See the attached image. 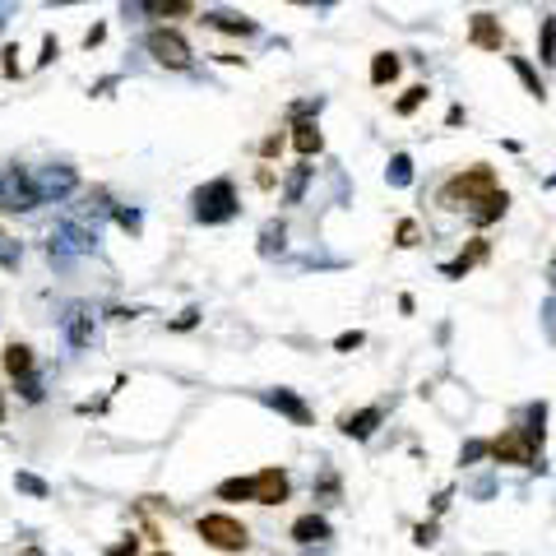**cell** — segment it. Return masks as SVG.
Returning <instances> with one entry per match:
<instances>
[{
	"label": "cell",
	"instance_id": "6da1fadb",
	"mask_svg": "<svg viewBox=\"0 0 556 556\" xmlns=\"http://www.w3.org/2000/svg\"><path fill=\"white\" fill-rule=\"evenodd\" d=\"M441 205L446 209H464V214H473V223H496L501 214H505V205H510V195L496 186V177H492V168H468V172H459L446 190H441Z\"/></svg>",
	"mask_w": 556,
	"mask_h": 556
},
{
	"label": "cell",
	"instance_id": "7a4b0ae2",
	"mask_svg": "<svg viewBox=\"0 0 556 556\" xmlns=\"http://www.w3.org/2000/svg\"><path fill=\"white\" fill-rule=\"evenodd\" d=\"M190 205H195V218H200V223H227V218H236V209H242V205H236V186L227 177L200 186L190 195Z\"/></svg>",
	"mask_w": 556,
	"mask_h": 556
},
{
	"label": "cell",
	"instance_id": "3957f363",
	"mask_svg": "<svg viewBox=\"0 0 556 556\" xmlns=\"http://www.w3.org/2000/svg\"><path fill=\"white\" fill-rule=\"evenodd\" d=\"M492 464H514V468H542L538 464V446L524 436V427H505L496 441H487Z\"/></svg>",
	"mask_w": 556,
	"mask_h": 556
},
{
	"label": "cell",
	"instance_id": "277c9868",
	"mask_svg": "<svg viewBox=\"0 0 556 556\" xmlns=\"http://www.w3.org/2000/svg\"><path fill=\"white\" fill-rule=\"evenodd\" d=\"M200 538L214 547V551H246L251 547V529L242 520H232V514H205L200 524Z\"/></svg>",
	"mask_w": 556,
	"mask_h": 556
},
{
	"label": "cell",
	"instance_id": "5b68a950",
	"mask_svg": "<svg viewBox=\"0 0 556 556\" xmlns=\"http://www.w3.org/2000/svg\"><path fill=\"white\" fill-rule=\"evenodd\" d=\"M43 205V195H37V181L28 168H10L5 177H0V209H10V214H28Z\"/></svg>",
	"mask_w": 556,
	"mask_h": 556
},
{
	"label": "cell",
	"instance_id": "8992f818",
	"mask_svg": "<svg viewBox=\"0 0 556 556\" xmlns=\"http://www.w3.org/2000/svg\"><path fill=\"white\" fill-rule=\"evenodd\" d=\"M93 242H98V236L89 232V227H79V223H56L52 227V236H47V255L56 260V264H70L74 255H89L93 251Z\"/></svg>",
	"mask_w": 556,
	"mask_h": 556
},
{
	"label": "cell",
	"instance_id": "52a82bcc",
	"mask_svg": "<svg viewBox=\"0 0 556 556\" xmlns=\"http://www.w3.org/2000/svg\"><path fill=\"white\" fill-rule=\"evenodd\" d=\"M144 52L158 61V65H168V70H186L190 65V43L177 33V28H153L144 37Z\"/></svg>",
	"mask_w": 556,
	"mask_h": 556
},
{
	"label": "cell",
	"instance_id": "ba28073f",
	"mask_svg": "<svg viewBox=\"0 0 556 556\" xmlns=\"http://www.w3.org/2000/svg\"><path fill=\"white\" fill-rule=\"evenodd\" d=\"M260 399H264V404H269L273 413H283V417H288L292 427H311V422H315V413H311V404L302 399V394H297V389H264V394H260Z\"/></svg>",
	"mask_w": 556,
	"mask_h": 556
},
{
	"label": "cell",
	"instance_id": "9c48e42d",
	"mask_svg": "<svg viewBox=\"0 0 556 556\" xmlns=\"http://www.w3.org/2000/svg\"><path fill=\"white\" fill-rule=\"evenodd\" d=\"M61 330H65V343H70V348H89V343L98 339V321H93V311H89V306H79V302L61 315Z\"/></svg>",
	"mask_w": 556,
	"mask_h": 556
},
{
	"label": "cell",
	"instance_id": "30bf717a",
	"mask_svg": "<svg viewBox=\"0 0 556 556\" xmlns=\"http://www.w3.org/2000/svg\"><path fill=\"white\" fill-rule=\"evenodd\" d=\"M292 496V478L283 468H260L255 473V505H283Z\"/></svg>",
	"mask_w": 556,
	"mask_h": 556
},
{
	"label": "cell",
	"instance_id": "8fae6325",
	"mask_svg": "<svg viewBox=\"0 0 556 556\" xmlns=\"http://www.w3.org/2000/svg\"><path fill=\"white\" fill-rule=\"evenodd\" d=\"M33 181H37V195H43V205H47V200H65V195L79 186L74 168H65V163H52L47 172H37Z\"/></svg>",
	"mask_w": 556,
	"mask_h": 556
},
{
	"label": "cell",
	"instance_id": "7c38bea8",
	"mask_svg": "<svg viewBox=\"0 0 556 556\" xmlns=\"http://www.w3.org/2000/svg\"><path fill=\"white\" fill-rule=\"evenodd\" d=\"M468 43L483 47V52H501V47H505V28H501V19H492V14H473V19H468Z\"/></svg>",
	"mask_w": 556,
	"mask_h": 556
},
{
	"label": "cell",
	"instance_id": "4fadbf2b",
	"mask_svg": "<svg viewBox=\"0 0 556 556\" xmlns=\"http://www.w3.org/2000/svg\"><path fill=\"white\" fill-rule=\"evenodd\" d=\"M195 10V0H135V14L144 19H186Z\"/></svg>",
	"mask_w": 556,
	"mask_h": 556
},
{
	"label": "cell",
	"instance_id": "5bb4252c",
	"mask_svg": "<svg viewBox=\"0 0 556 556\" xmlns=\"http://www.w3.org/2000/svg\"><path fill=\"white\" fill-rule=\"evenodd\" d=\"M380 408H362V413H348L343 422H339V431L343 436H352V441H371V436H376V427H380Z\"/></svg>",
	"mask_w": 556,
	"mask_h": 556
},
{
	"label": "cell",
	"instance_id": "9a60e30c",
	"mask_svg": "<svg viewBox=\"0 0 556 556\" xmlns=\"http://www.w3.org/2000/svg\"><path fill=\"white\" fill-rule=\"evenodd\" d=\"M292 542H302V547L330 542V520H325V514H302V520L292 524Z\"/></svg>",
	"mask_w": 556,
	"mask_h": 556
},
{
	"label": "cell",
	"instance_id": "2e32d148",
	"mask_svg": "<svg viewBox=\"0 0 556 556\" xmlns=\"http://www.w3.org/2000/svg\"><path fill=\"white\" fill-rule=\"evenodd\" d=\"M205 24H209V28H218V33H232V37H255V19H246V14L209 10V14H205Z\"/></svg>",
	"mask_w": 556,
	"mask_h": 556
},
{
	"label": "cell",
	"instance_id": "e0dca14e",
	"mask_svg": "<svg viewBox=\"0 0 556 556\" xmlns=\"http://www.w3.org/2000/svg\"><path fill=\"white\" fill-rule=\"evenodd\" d=\"M292 149H297L302 158H315V153L325 149V135H321V126H315V121H297V126H292Z\"/></svg>",
	"mask_w": 556,
	"mask_h": 556
},
{
	"label": "cell",
	"instance_id": "ac0fdd59",
	"mask_svg": "<svg viewBox=\"0 0 556 556\" xmlns=\"http://www.w3.org/2000/svg\"><path fill=\"white\" fill-rule=\"evenodd\" d=\"M33 367H37V357H33L28 343H10V348H5V371H10V380L33 376Z\"/></svg>",
	"mask_w": 556,
	"mask_h": 556
},
{
	"label": "cell",
	"instance_id": "d6986e66",
	"mask_svg": "<svg viewBox=\"0 0 556 556\" xmlns=\"http://www.w3.org/2000/svg\"><path fill=\"white\" fill-rule=\"evenodd\" d=\"M483 260H487V242H473V246H468V251L459 255V260L441 264V273H446V278H464V273H468L473 264H483Z\"/></svg>",
	"mask_w": 556,
	"mask_h": 556
},
{
	"label": "cell",
	"instance_id": "ffe728a7",
	"mask_svg": "<svg viewBox=\"0 0 556 556\" xmlns=\"http://www.w3.org/2000/svg\"><path fill=\"white\" fill-rule=\"evenodd\" d=\"M394 79H399V56H394V52H376V61H371V84L385 89V84H394Z\"/></svg>",
	"mask_w": 556,
	"mask_h": 556
},
{
	"label": "cell",
	"instance_id": "44dd1931",
	"mask_svg": "<svg viewBox=\"0 0 556 556\" xmlns=\"http://www.w3.org/2000/svg\"><path fill=\"white\" fill-rule=\"evenodd\" d=\"M214 496L218 501H255V478H227V483H218Z\"/></svg>",
	"mask_w": 556,
	"mask_h": 556
},
{
	"label": "cell",
	"instance_id": "7402d4cb",
	"mask_svg": "<svg viewBox=\"0 0 556 556\" xmlns=\"http://www.w3.org/2000/svg\"><path fill=\"white\" fill-rule=\"evenodd\" d=\"M510 70H514V74H520V79H524V89H529V98H538V102L547 98V89H542V79H538V70H533V65H529L524 56H510Z\"/></svg>",
	"mask_w": 556,
	"mask_h": 556
},
{
	"label": "cell",
	"instance_id": "603a6c76",
	"mask_svg": "<svg viewBox=\"0 0 556 556\" xmlns=\"http://www.w3.org/2000/svg\"><path fill=\"white\" fill-rule=\"evenodd\" d=\"M385 177H389V186H413V158H408V153H394L389 168H385Z\"/></svg>",
	"mask_w": 556,
	"mask_h": 556
},
{
	"label": "cell",
	"instance_id": "cb8c5ba5",
	"mask_svg": "<svg viewBox=\"0 0 556 556\" xmlns=\"http://www.w3.org/2000/svg\"><path fill=\"white\" fill-rule=\"evenodd\" d=\"M306 181H311V168H306V163H302V168H292V177H288V186H283V200H288V205H302Z\"/></svg>",
	"mask_w": 556,
	"mask_h": 556
},
{
	"label": "cell",
	"instance_id": "d4e9b609",
	"mask_svg": "<svg viewBox=\"0 0 556 556\" xmlns=\"http://www.w3.org/2000/svg\"><path fill=\"white\" fill-rule=\"evenodd\" d=\"M283 236H288L283 223H269V227L260 232V255H278V251H283Z\"/></svg>",
	"mask_w": 556,
	"mask_h": 556
},
{
	"label": "cell",
	"instance_id": "484cf974",
	"mask_svg": "<svg viewBox=\"0 0 556 556\" xmlns=\"http://www.w3.org/2000/svg\"><path fill=\"white\" fill-rule=\"evenodd\" d=\"M542 422H547V404H529V427H524V436H529L538 450H542V436H547Z\"/></svg>",
	"mask_w": 556,
	"mask_h": 556
},
{
	"label": "cell",
	"instance_id": "4316f807",
	"mask_svg": "<svg viewBox=\"0 0 556 556\" xmlns=\"http://www.w3.org/2000/svg\"><path fill=\"white\" fill-rule=\"evenodd\" d=\"M542 65H556V19H542V37H538Z\"/></svg>",
	"mask_w": 556,
	"mask_h": 556
},
{
	"label": "cell",
	"instance_id": "83f0119b",
	"mask_svg": "<svg viewBox=\"0 0 556 556\" xmlns=\"http://www.w3.org/2000/svg\"><path fill=\"white\" fill-rule=\"evenodd\" d=\"M427 93H431L427 84H413V89H408V93H404L399 102H394V111H399V116H413V111H417V107L427 102Z\"/></svg>",
	"mask_w": 556,
	"mask_h": 556
},
{
	"label": "cell",
	"instance_id": "f1b7e54d",
	"mask_svg": "<svg viewBox=\"0 0 556 556\" xmlns=\"http://www.w3.org/2000/svg\"><path fill=\"white\" fill-rule=\"evenodd\" d=\"M14 487H19V492H28V496H37V501H47V496H52V487H47L43 478H33V473H14Z\"/></svg>",
	"mask_w": 556,
	"mask_h": 556
},
{
	"label": "cell",
	"instance_id": "f546056e",
	"mask_svg": "<svg viewBox=\"0 0 556 556\" xmlns=\"http://www.w3.org/2000/svg\"><path fill=\"white\" fill-rule=\"evenodd\" d=\"M362 343H367V334H362V330H352V334H339V339H334V348H339V352H352V348H362Z\"/></svg>",
	"mask_w": 556,
	"mask_h": 556
},
{
	"label": "cell",
	"instance_id": "4dcf8cb0",
	"mask_svg": "<svg viewBox=\"0 0 556 556\" xmlns=\"http://www.w3.org/2000/svg\"><path fill=\"white\" fill-rule=\"evenodd\" d=\"M315 496H321V501H339V478H334V473H325V478H321Z\"/></svg>",
	"mask_w": 556,
	"mask_h": 556
},
{
	"label": "cell",
	"instance_id": "1f68e13d",
	"mask_svg": "<svg viewBox=\"0 0 556 556\" xmlns=\"http://www.w3.org/2000/svg\"><path fill=\"white\" fill-rule=\"evenodd\" d=\"M483 455H487V441H468L459 450V464H473V459H483Z\"/></svg>",
	"mask_w": 556,
	"mask_h": 556
},
{
	"label": "cell",
	"instance_id": "d6a6232c",
	"mask_svg": "<svg viewBox=\"0 0 556 556\" xmlns=\"http://www.w3.org/2000/svg\"><path fill=\"white\" fill-rule=\"evenodd\" d=\"M116 223H121V227H126V232H130V236H135V232H139V227H144V223H139V214H135V209H116Z\"/></svg>",
	"mask_w": 556,
	"mask_h": 556
},
{
	"label": "cell",
	"instance_id": "836d02e7",
	"mask_svg": "<svg viewBox=\"0 0 556 556\" xmlns=\"http://www.w3.org/2000/svg\"><path fill=\"white\" fill-rule=\"evenodd\" d=\"M14 385L24 389V399H28V404H37V399H43V385H37L33 376H24V380H14Z\"/></svg>",
	"mask_w": 556,
	"mask_h": 556
},
{
	"label": "cell",
	"instance_id": "e575fe53",
	"mask_svg": "<svg viewBox=\"0 0 556 556\" xmlns=\"http://www.w3.org/2000/svg\"><path fill=\"white\" fill-rule=\"evenodd\" d=\"M413 542H417V547H431V542H436V520H431V524H417V529H413Z\"/></svg>",
	"mask_w": 556,
	"mask_h": 556
},
{
	"label": "cell",
	"instance_id": "d590c367",
	"mask_svg": "<svg viewBox=\"0 0 556 556\" xmlns=\"http://www.w3.org/2000/svg\"><path fill=\"white\" fill-rule=\"evenodd\" d=\"M399 246H417V223H413V218L399 223Z\"/></svg>",
	"mask_w": 556,
	"mask_h": 556
},
{
	"label": "cell",
	"instance_id": "8d00e7d4",
	"mask_svg": "<svg viewBox=\"0 0 556 556\" xmlns=\"http://www.w3.org/2000/svg\"><path fill=\"white\" fill-rule=\"evenodd\" d=\"M107 556H139V542H135V538H126V542L107 547Z\"/></svg>",
	"mask_w": 556,
	"mask_h": 556
},
{
	"label": "cell",
	"instance_id": "74e56055",
	"mask_svg": "<svg viewBox=\"0 0 556 556\" xmlns=\"http://www.w3.org/2000/svg\"><path fill=\"white\" fill-rule=\"evenodd\" d=\"M195 325H200V311H181V321H172V330H195Z\"/></svg>",
	"mask_w": 556,
	"mask_h": 556
},
{
	"label": "cell",
	"instance_id": "f35d334b",
	"mask_svg": "<svg viewBox=\"0 0 556 556\" xmlns=\"http://www.w3.org/2000/svg\"><path fill=\"white\" fill-rule=\"evenodd\" d=\"M14 56H19V47H5V61H0V70H5V79H14V74H19V61H14Z\"/></svg>",
	"mask_w": 556,
	"mask_h": 556
},
{
	"label": "cell",
	"instance_id": "ab89813d",
	"mask_svg": "<svg viewBox=\"0 0 556 556\" xmlns=\"http://www.w3.org/2000/svg\"><path fill=\"white\" fill-rule=\"evenodd\" d=\"M278 149H283V139H278V135H269V139H264V144H260V153H264V158H273V153H278Z\"/></svg>",
	"mask_w": 556,
	"mask_h": 556
},
{
	"label": "cell",
	"instance_id": "60d3db41",
	"mask_svg": "<svg viewBox=\"0 0 556 556\" xmlns=\"http://www.w3.org/2000/svg\"><path fill=\"white\" fill-rule=\"evenodd\" d=\"M102 37H107V28H102V24H98V28H89V37H84V47H98V43H102Z\"/></svg>",
	"mask_w": 556,
	"mask_h": 556
},
{
	"label": "cell",
	"instance_id": "b9f144b4",
	"mask_svg": "<svg viewBox=\"0 0 556 556\" xmlns=\"http://www.w3.org/2000/svg\"><path fill=\"white\" fill-rule=\"evenodd\" d=\"M0 422H5V404H0Z\"/></svg>",
	"mask_w": 556,
	"mask_h": 556
},
{
	"label": "cell",
	"instance_id": "7bdbcfd3",
	"mask_svg": "<svg viewBox=\"0 0 556 556\" xmlns=\"http://www.w3.org/2000/svg\"><path fill=\"white\" fill-rule=\"evenodd\" d=\"M547 186H556V177H547Z\"/></svg>",
	"mask_w": 556,
	"mask_h": 556
},
{
	"label": "cell",
	"instance_id": "ee69618b",
	"mask_svg": "<svg viewBox=\"0 0 556 556\" xmlns=\"http://www.w3.org/2000/svg\"><path fill=\"white\" fill-rule=\"evenodd\" d=\"M551 283H556V269H551Z\"/></svg>",
	"mask_w": 556,
	"mask_h": 556
}]
</instances>
